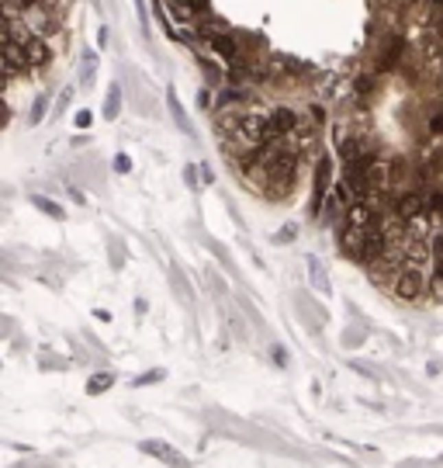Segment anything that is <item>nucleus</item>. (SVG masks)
<instances>
[{
    "label": "nucleus",
    "mask_w": 443,
    "mask_h": 468,
    "mask_svg": "<svg viewBox=\"0 0 443 468\" xmlns=\"http://www.w3.org/2000/svg\"><path fill=\"white\" fill-rule=\"evenodd\" d=\"M170 111H173V122L181 125L184 132H191V125H188V115H184V105H181V98H177V90L170 87Z\"/></svg>",
    "instance_id": "nucleus-13"
},
{
    "label": "nucleus",
    "mask_w": 443,
    "mask_h": 468,
    "mask_svg": "<svg viewBox=\"0 0 443 468\" xmlns=\"http://www.w3.org/2000/svg\"><path fill=\"white\" fill-rule=\"evenodd\" d=\"M208 49H212V52H215V56L225 63V70H229V66H236V63L246 56V52H242V42H239V35H236L232 28H222L218 35H212Z\"/></svg>",
    "instance_id": "nucleus-3"
},
{
    "label": "nucleus",
    "mask_w": 443,
    "mask_h": 468,
    "mask_svg": "<svg viewBox=\"0 0 443 468\" xmlns=\"http://www.w3.org/2000/svg\"><path fill=\"white\" fill-rule=\"evenodd\" d=\"M94 73H98V52L83 49V63H80V83H83V87H91V83H94Z\"/></svg>",
    "instance_id": "nucleus-10"
},
{
    "label": "nucleus",
    "mask_w": 443,
    "mask_h": 468,
    "mask_svg": "<svg viewBox=\"0 0 443 468\" xmlns=\"http://www.w3.org/2000/svg\"><path fill=\"white\" fill-rule=\"evenodd\" d=\"M391 292L398 299H405V302H416V299H422L429 292V274L419 270V267H405V270H398L391 277Z\"/></svg>",
    "instance_id": "nucleus-1"
},
{
    "label": "nucleus",
    "mask_w": 443,
    "mask_h": 468,
    "mask_svg": "<svg viewBox=\"0 0 443 468\" xmlns=\"http://www.w3.org/2000/svg\"><path fill=\"white\" fill-rule=\"evenodd\" d=\"M295 233H298L295 226H284L281 233H274V243H291V240H295Z\"/></svg>",
    "instance_id": "nucleus-17"
},
{
    "label": "nucleus",
    "mask_w": 443,
    "mask_h": 468,
    "mask_svg": "<svg viewBox=\"0 0 443 468\" xmlns=\"http://www.w3.org/2000/svg\"><path fill=\"white\" fill-rule=\"evenodd\" d=\"M115 170H118V173H128V170H132V160H128L125 153H118V156H115Z\"/></svg>",
    "instance_id": "nucleus-18"
},
{
    "label": "nucleus",
    "mask_w": 443,
    "mask_h": 468,
    "mask_svg": "<svg viewBox=\"0 0 443 468\" xmlns=\"http://www.w3.org/2000/svg\"><path fill=\"white\" fill-rule=\"evenodd\" d=\"M32 205H35L38 212H45L49 219H59V222L66 219V212H63V205H59V202H49V198H42V195H32Z\"/></svg>",
    "instance_id": "nucleus-12"
},
{
    "label": "nucleus",
    "mask_w": 443,
    "mask_h": 468,
    "mask_svg": "<svg viewBox=\"0 0 443 468\" xmlns=\"http://www.w3.org/2000/svg\"><path fill=\"white\" fill-rule=\"evenodd\" d=\"M69 101H73V87H66V90L59 94V101H56V111H63V108H66Z\"/></svg>",
    "instance_id": "nucleus-20"
},
{
    "label": "nucleus",
    "mask_w": 443,
    "mask_h": 468,
    "mask_svg": "<svg viewBox=\"0 0 443 468\" xmlns=\"http://www.w3.org/2000/svg\"><path fill=\"white\" fill-rule=\"evenodd\" d=\"M353 90H357V98H371V94L378 90V80L374 76H361L357 83H353Z\"/></svg>",
    "instance_id": "nucleus-16"
},
{
    "label": "nucleus",
    "mask_w": 443,
    "mask_h": 468,
    "mask_svg": "<svg viewBox=\"0 0 443 468\" xmlns=\"http://www.w3.org/2000/svg\"><path fill=\"white\" fill-rule=\"evenodd\" d=\"M426 205H429V215L436 222H443V184H429L426 187Z\"/></svg>",
    "instance_id": "nucleus-8"
},
{
    "label": "nucleus",
    "mask_w": 443,
    "mask_h": 468,
    "mask_svg": "<svg viewBox=\"0 0 443 468\" xmlns=\"http://www.w3.org/2000/svg\"><path fill=\"white\" fill-rule=\"evenodd\" d=\"M101 115H104L108 122H115V118L122 115V87H118V83H111V90L104 94V108H101Z\"/></svg>",
    "instance_id": "nucleus-7"
},
{
    "label": "nucleus",
    "mask_w": 443,
    "mask_h": 468,
    "mask_svg": "<svg viewBox=\"0 0 443 468\" xmlns=\"http://www.w3.org/2000/svg\"><path fill=\"white\" fill-rule=\"evenodd\" d=\"M94 319H101V323H108V319H111V312H108V309H94Z\"/></svg>",
    "instance_id": "nucleus-23"
},
{
    "label": "nucleus",
    "mask_w": 443,
    "mask_h": 468,
    "mask_svg": "<svg viewBox=\"0 0 443 468\" xmlns=\"http://www.w3.org/2000/svg\"><path fill=\"white\" fill-rule=\"evenodd\" d=\"M305 264H308V270H312V285H315V292L329 295V281H326V270H322V264H319L315 257H305Z\"/></svg>",
    "instance_id": "nucleus-11"
},
{
    "label": "nucleus",
    "mask_w": 443,
    "mask_h": 468,
    "mask_svg": "<svg viewBox=\"0 0 443 468\" xmlns=\"http://www.w3.org/2000/svg\"><path fill=\"white\" fill-rule=\"evenodd\" d=\"M139 451L152 454L156 461H163V465H170V468H191V461H188L181 451H177V447H170L166 440H142Z\"/></svg>",
    "instance_id": "nucleus-5"
},
{
    "label": "nucleus",
    "mask_w": 443,
    "mask_h": 468,
    "mask_svg": "<svg viewBox=\"0 0 443 468\" xmlns=\"http://www.w3.org/2000/svg\"><path fill=\"white\" fill-rule=\"evenodd\" d=\"M184 180H188V184H191V187H194V184H198V170H194V163H191V167H188V170H184Z\"/></svg>",
    "instance_id": "nucleus-21"
},
{
    "label": "nucleus",
    "mask_w": 443,
    "mask_h": 468,
    "mask_svg": "<svg viewBox=\"0 0 443 468\" xmlns=\"http://www.w3.org/2000/svg\"><path fill=\"white\" fill-rule=\"evenodd\" d=\"M402 56H405V39H402L398 32H391V35L385 39L381 52H378V70H395V66L402 63Z\"/></svg>",
    "instance_id": "nucleus-6"
},
{
    "label": "nucleus",
    "mask_w": 443,
    "mask_h": 468,
    "mask_svg": "<svg viewBox=\"0 0 443 468\" xmlns=\"http://www.w3.org/2000/svg\"><path fill=\"white\" fill-rule=\"evenodd\" d=\"M76 125H80V129L91 125V111H80V115H76Z\"/></svg>",
    "instance_id": "nucleus-22"
},
{
    "label": "nucleus",
    "mask_w": 443,
    "mask_h": 468,
    "mask_svg": "<svg viewBox=\"0 0 443 468\" xmlns=\"http://www.w3.org/2000/svg\"><path fill=\"white\" fill-rule=\"evenodd\" d=\"M111 385H115V374L111 371H98V374H91V382H87V396H104Z\"/></svg>",
    "instance_id": "nucleus-9"
},
{
    "label": "nucleus",
    "mask_w": 443,
    "mask_h": 468,
    "mask_svg": "<svg viewBox=\"0 0 443 468\" xmlns=\"http://www.w3.org/2000/svg\"><path fill=\"white\" fill-rule=\"evenodd\" d=\"M329 173H332V156L329 153H322L319 156V163H315V184H312V205H308V212H312V219H319L322 215V205H326V198H329Z\"/></svg>",
    "instance_id": "nucleus-2"
},
{
    "label": "nucleus",
    "mask_w": 443,
    "mask_h": 468,
    "mask_svg": "<svg viewBox=\"0 0 443 468\" xmlns=\"http://www.w3.org/2000/svg\"><path fill=\"white\" fill-rule=\"evenodd\" d=\"M98 45H101V49L108 45V28H101V32H98Z\"/></svg>",
    "instance_id": "nucleus-24"
},
{
    "label": "nucleus",
    "mask_w": 443,
    "mask_h": 468,
    "mask_svg": "<svg viewBox=\"0 0 443 468\" xmlns=\"http://www.w3.org/2000/svg\"><path fill=\"white\" fill-rule=\"evenodd\" d=\"M45 108H49V98H45V94H38V98H35V105H32V115H28V122H32V125H38V122L45 118Z\"/></svg>",
    "instance_id": "nucleus-15"
},
{
    "label": "nucleus",
    "mask_w": 443,
    "mask_h": 468,
    "mask_svg": "<svg viewBox=\"0 0 443 468\" xmlns=\"http://www.w3.org/2000/svg\"><path fill=\"white\" fill-rule=\"evenodd\" d=\"M336 153H339V160H343V163L378 156V149H374V146H371V139H364V136H343V139H336Z\"/></svg>",
    "instance_id": "nucleus-4"
},
{
    "label": "nucleus",
    "mask_w": 443,
    "mask_h": 468,
    "mask_svg": "<svg viewBox=\"0 0 443 468\" xmlns=\"http://www.w3.org/2000/svg\"><path fill=\"white\" fill-rule=\"evenodd\" d=\"M271 357H274L281 368H288V350H284V347H277V343H274V347H271Z\"/></svg>",
    "instance_id": "nucleus-19"
},
{
    "label": "nucleus",
    "mask_w": 443,
    "mask_h": 468,
    "mask_svg": "<svg viewBox=\"0 0 443 468\" xmlns=\"http://www.w3.org/2000/svg\"><path fill=\"white\" fill-rule=\"evenodd\" d=\"M163 379H166V371H163V368H152V371H146V374H135V379H132V389L156 385V382H163Z\"/></svg>",
    "instance_id": "nucleus-14"
},
{
    "label": "nucleus",
    "mask_w": 443,
    "mask_h": 468,
    "mask_svg": "<svg viewBox=\"0 0 443 468\" xmlns=\"http://www.w3.org/2000/svg\"><path fill=\"white\" fill-rule=\"evenodd\" d=\"M436 32H440V39H443V18H440V28H436Z\"/></svg>",
    "instance_id": "nucleus-25"
}]
</instances>
